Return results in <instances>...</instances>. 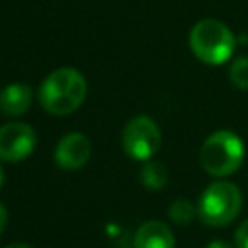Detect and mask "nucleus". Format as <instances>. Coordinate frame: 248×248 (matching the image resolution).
<instances>
[{
  "instance_id": "nucleus-1",
  "label": "nucleus",
  "mask_w": 248,
  "mask_h": 248,
  "mask_svg": "<svg viewBox=\"0 0 248 248\" xmlns=\"http://www.w3.org/2000/svg\"><path fill=\"white\" fill-rule=\"evenodd\" d=\"M87 95V81L76 68L52 70L41 83L39 101L41 107L54 116H66L74 112Z\"/></svg>"
},
{
  "instance_id": "nucleus-2",
  "label": "nucleus",
  "mask_w": 248,
  "mask_h": 248,
  "mask_svg": "<svg viewBox=\"0 0 248 248\" xmlns=\"http://www.w3.org/2000/svg\"><path fill=\"white\" fill-rule=\"evenodd\" d=\"M190 50L194 56L205 64L219 66L225 64L236 48V39L232 31L219 19H200L190 29Z\"/></svg>"
},
{
  "instance_id": "nucleus-3",
  "label": "nucleus",
  "mask_w": 248,
  "mask_h": 248,
  "mask_svg": "<svg viewBox=\"0 0 248 248\" xmlns=\"http://www.w3.org/2000/svg\"><path fill=\"white\" fill-rule=\"evenodd\" d=\"M244 161V141L231 130H217L205 138L200 149L202 169L215 176L223 178L240 169Z\"/></svg>"
},
{
  "instance_id": "nucleus-4",
  "label": "nucleus",
  "mask_w": 248,
  "mask_h": 248,
  "mask_svg": "<svg viewBox=\"0 0 248 248\" xmlns=\"http://www.w3.org/2000/svg\"><path fill=\"white\" fill-rule=\"evenodd\" d=\"M242 207V194L229 180L211 182L198 202V215L209 227H225L236 219Z\"/></svg>"
},
{
  "instance_id": "nucleus-5",
  "label": "nucleus",
  "mask_w": 248,
  "mask_h": 248,
  "mask_svg": "<svg viewBox=\"0 0 248 248\" xmlns=\"http://www.w3.org/2000/svg\"><path fill=\"white\" fill-rule=\"evenodd\" d=\"M161 145V132L155 120L147 114L128 120L122 132V147L128 157L136 161H149Z\"/></svg>"
},
{
  "instance_id": "nucleus-6",
  "label": "nucleus",
  "mask_w": 248,
  "mask_h": 248,
  "mask_svg": "<svg viewBox=\"0 0 248 248\" xmlns=\"http://www.w3.org/2000/svg\"><path fill=\"white\" fill-rule=\"evenodd\" d=\"M37 145L35 130L25 122H8L0 126V161L17 163L27 159Z\"/></svg>"
},
{
  "instance_id": "nucleus-7",
  "label": "nucleus",
  "mask_w": 248,
  "mask_h": 248,
  "mask_svg": "<svg viewBox=\"0 0 248 248\" xmlns=\"http://www.w3.org/2000/svg\"><path fill=\"white\" fill-rule=\"evenodd\" d=\"M91 157V141L85 134L70 132L66 134L54 149V161L60 169L78 170L81 169Z\"/></svg>"
},
{
  "instance_id": "nucleus-8",
  "label": "nucleus",
  "mask_w": 248,
  "mask_h": 248,
  "mask_svg": "<svg viewBox=\"0 0 248 248\" xmlns=\"http://www.w3.org/2000/svg\"><path fill=\"white\" fill-rule=\"evenodd\" d=\"M134 248H174V234L169 225L161 221H147L136 231Z\"/></svg>"
},
{
  "instance_id": "nucleus-9",
  "label": "nucleus",
  "mask_w": 248,
  "mask_h": 248,
  "mask_svg": "<svg viewBox=\"0 0 248 248\" xmlns=\"http://www.w3.org/2000/svg\"><path fill=\"white\" fill-rule=\"evenodd\" d=\"M31 105V87L25 83H8L0 91V112L6 116H19Z\"/></svg>"
},
{
  "instance_id": "nucleus-10",
  "label": "nucleus",
  "mask_w": 248,
  "mask_h": 248,
  "mask_svg": "<svg viewBox=\"0 0 248 248\" xmlns=\"http://www.w3.org/2000/svg\"><path fill=\"white\" fill-rule=\"evenodd\" d=\"M141 182L151 188V190H159L167 184V169L163 167V163L159 161H145L141 167Z\"/></svg>"
},
{
  "instance_id": "nucleus-11",
  "label": "nucleus",
  "mask_w": 248,
  "mask_h": 248,
  "mask_svg": "<svg viewBox=\"0 0 248 248\" xmlns=\"http://www.w3.org/2000/svg\"><path fill=\"white\" fill-rule=\"evenodd\" d=\"M196 213H198V207H194L192 202H188V200H184V198L174 200V202L170 203V207H169V217H170L176 225H188V223L194 219Z\"/></svg>"
},
{
  "instance_id": "nucleus-12",
  "label": "nucleus",
  "mask_w": 248,
  "mask_h": 248,
  "mask_svg": "<svg viewBox=\"0 0 248 248\" xmlns=\"http://www.w3.org/2000/svg\"><path fill=\"white\" fill-rule=\"evenodd\" d=\"M231 81L238 89H248V56H238L231 66Z\"/></svg>"
},
{
  "instance_id": "nucleus-13",
  "label": "nucleus",
  "mask_w": 248,
  "mask_h": 248,
  "mask_svg": "<svg viewBox=\"0 0 248 248\" xmlns=\"http://www.w3.org/2000/svg\"><path fill=\"white\" fill-rule=\"evenodd\" d=\"M234 244L236 248H248V219L238 225L234 232Z\"/></svg>"
},
{
  "instance_id": "nucleus-14",
  "label": "nucleus",
  "mask_w": 248,
  "mask_h": 248,
  "mask_svg": "<svg viewBox=\"0 0 248 248\" xmlns=\"http://www.w3.org/2000/svg\"><path fill=\"white\" fill-rule=\"evenodd\" d=\"M6 225H8V211H6V205L0 202V234L4 232Z\"/></svg>"
},
{
  "instance_id": "nucleus-15",
  "label": "nucleus",
  "mask_w": 248,
  "mask_h": 248,
  "mask_svg": "<svg viewBox=\"0 0 248 248\" xmlns=\"http://www.w3.org/2000/svg\"><path fill=\"white\" fill-rule=\"evenodd\" d=\"M205 248H232V246H231L229 242H225V240H219V238H217V240H211Z\"/></svg>"
},
{
  "instance_id": "nucleus-16",
  "label": "nucleus",
  "mask_w": 248,
  "mask_h": 248,
  "mask_svg": "<svg viewBox=\"0 0 248 248\" xmlns=\"http://www.w3.org/2000/svg\"><path fill=\"white\" fill-rule=\"evenodd\" d=\"M6 248H33V246H29V244H25V242H12V244H8Z\"/></svg>"
},
{
  "instance_id": "nucleus-17",
  "label": "nucleus",
  "mask_w": 248,
  "mask_h": 248,
  "mask_svg": "<svg viewBox=\"0 0 248 248\" xmlns=\"http://www.w3.org/2000/svg\"><path fill=\"white\" fill-rule=\"evenodd\" d=\"M2 184H4V170H2V167H0V188H2Z\"/></svg>"
}]
</instances>
